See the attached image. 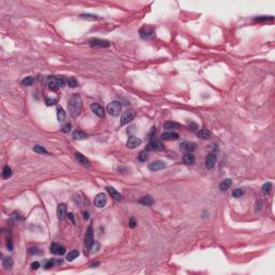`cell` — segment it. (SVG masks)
<instances>
[{"label": "cell", "instance_id": "22", "mask_svg": "<svg viewBox=\"0 0 275 275\" xmlns=\"http://www.w3.org/2000/svg\"><path fill=\"white\" fill-rule=\"evenodd\" d=\"M197 136L201 139H210L211 138V131L208 129H201L197 132Z\"/></svg>", "mask_w": 275, "mask_h": 275}, {"label": "cell", "instance_id": "20", "mask_svg": "<svg viewBox=\"0 0 275 275\" xmlns=\"http://www.w3.org/2000/svg\"><path fill=\"white\" fill-rule=\"evenodd\" d=\"M195 160H196V157L193 154H191V153H186L184 155V157H183V162H184L185 165H193V163H195Z\"/></svg>", "mask_w": 275, "mask_h": 275}, {"label": "cell", "instance_id": "16", "mask_svg": "<svg viewBox=\"0 0 275 275\" xmlns=\"http://www.w3.org/2000/svg\"><path fill=\"white\" fill-rule=\"evenodd\" d=\"M147 150H163V145L161 144L159 141H155V140H153V141L150 142V144L147 145L146 147Z\"/></svg>", "mask_w": 275, "mask_h": 275}, {"label": "cell", "instance_id": "30", "mask_svg": "<svg viewBox=\"0 0 275 275\" xmlns=\"http://www.w3.org/2000/svg\"><path fill=\"white\" fill-rule=\"evenodd\" d=\"M79 251H70L69 254L67 255V260L68 261H73V260L75 259V258H78L79 257Z\"/></svg>", "mask_w": 275, "mask_h": 275}, {"label": "cell", "instance_id": "41", "mask_svg": "<svg viewBox=\"0 0 275 275\" xmlns=\"http://www.w3.org/2000/svg\"><path fill=\"white\" fill-rule=\"evenodd\" d=\"M70 128H71V125H70L69 123H67L64 127H62V131H64V132H68V131L70 130Z\"/></svg>", "mask_w": 275, "mask_h": 275}, {"label": "cell", "instance_id": "43", "mask_svg": "<svg viewBox=\"0 0 275 275\" xmlns=\"http://www.w3.org/2000/svg\"><path fill=\"white\" fill-rule=\"evenodd\" d=\"M129 226H130L131 228H134L136 226V219L134 218H131L130 219V222H129Z\"/></svg>", "mask_w": 275, "mask_h": 275}, {"label": "cell", "instance_id": "48", "mask_svg": "<svg viewBox=\"0 0 275 275\" xmlns=\"http://www.w3.org/2000/svg\"><path fill=\"white\" fill-rule=\"evenodd\" d=\"M100 265L99 262H96V263H93V265H91V267H93V268H95V267H97V265Z\"/></svg>", "mask_w": 275, "mask_h": 275}, {"label": "cell", "instance_id": "37", "mask_svg": "<svg viewBox=\"0 0 275 275\" xmlns=\"http://www.w3.org/2000/svg\"><path fill=\"white\" fill-rule=\"evenodd\" d=\"M58 263H62V261H55V260H48L45 263V269H50V268L54 267L55 265H58Z\"/></svg>", "mask_w": 275, "mask_h": 275}, {"label": "cell", "instance_id": "35", "mask_svg": "<svg viewBox=\"0 0 275 275\" xmlns=\"http://www.w3.org/2000/svg\"><path fill=\"white\" fill-rule=\"evenodd\" d=\"M147 158H148V156H147V153L146 150H144V152H141L139 155V161H141V162H145V161L147 160Z\"/></svg>", "mask_w": 275, "mask_h": 275}, {"label": "cell", "instance_id": "1", "mask_svg": "<svg viewBox=\"0 0 275 275\" xmlns=\"http://www.w3.org/2000/svg\"><path fill=\"white\" fill-rule=\"evenodd\" d=\"M68 107H69L70 115L74 118L78 117L81 113V110H82V99H81L80 95L74 93L70 98L69 103H68Z\"/></svg>", "mask_w": 275, "mask_h": 275}, {"label": "cell", "instance_id": "36", "mask_svg": "<svg viewBox=\"0 0 275 275\" xmlns=\"http://www.w3.org/2000/svg\"><path fill=\"white\" fill-rule=\"evenodd\" d=\"M243 193H244V190H243V189H241V188H236V189L233 190L232 196H233L234 198H240L241 196L243 195Z\"/></svg>", "mask_w": 275, "mask_h": 275}, {"label": "cell", "instance_id": "38", "mask_svg": "<svg viewBox=\"0 0 275 275\" xmlns=\"http://www.w3.org/2000/svg\"><path fill=\"white\" fill-rule=\"evenodd\" d=\"M254 19L256 21H265L269 19H273V17L272 16H259V17H255Z\"/></svg>", "mask_w": 275, "mask_h": 275}, {"label": "cell", "instance_id": "29", "mask_svg": "<svg viewBox=\"0 0 275 275\" xmlns=\"http://www.w3.org/2000/svg\"><path fill=\"white\" fill-rule=\"evenodd\" d=\"M33 83H35V79L32 76H27V78H25L24 80L21 81V85L23 86H30Z\"/></svg>", "mask_w": 275, "mask_h": 275}, {"label": "cell", "instance_id": "24", "mask_svg": "<svg viewBox=\"0 0 275 275\" xmlns=\"http://www.w3.org/2000/svg\"><path fill=\"white\" fill-rule=\"evenodd\" d=\"M57 119L60 123L64 122V119H66V112H64L62 107H57Z\"/></svg>", "mask_w": 275, "mask_h": 275}, {"label": "cell", "instance_id": "33", "mask_svg": "<svg viewBox=\"0 0 275 275\" xmlns=\"http://www.w3.org/2000/svg\"><path fill=\"white\" fill-rule=\"evenodd\" d=\"M68 85L70 86V87H72V88H74V87H76V86L79 85V82L76 80H75L74 78H69L67 81Z\"/></svg>", "mask_w": 275, "mask_h": 275}, {"label": "cell", "instance_id": "44", "mask_svg": "<svg viewBox=\"0 0 275 275\" xmlns=\"http://www.w3.org/2000/svg\"><path fill=\"white\" fill-rule=\"evenodd\" d=\"M37 249H38L37 247H31V248H30V251H29L30 254H32V255H33V254H38L39 251H38Z\"/></svg>", "mask_w": 275, "mask_h": 275}, {"label": "cell", "instance_id": "28", "mask_svg": "<svg viewBox=\"0 0 275 275\" xmlns=\"http://www.w3.org/2000/svg\"><path fill=\"white\" fill-rule=\"evenodd\" d=\"M2 265L5 268V269H11L13 267V259L11 257H7L2 262Z\"/></svg>", "mask_w": 275, "mask_h": 275}, {"label": "cell", "instance_id": "40", "mask_svg": "<svg viewBox=\"0 0 275 275\" xmlns=\"http://www.w3.org/2000/svg\"><path fill=\"white\" fill-rule=\"evenodd\" d=\"M188 127H189V129L191 131H195V130H197V129H198V125H196L195 123H190L189 125H188Z\"/></svg>", "mask_w": 275, "mask_h": 275}, {"label": "cell", "instance_id": "13", "mask_svg": "<svg viewBox=\"0 0 275 275\" xmlns=\"http://www.w3.org/2000/svg\"><path fill=\"white\" fill-rule=\"evenodd\" d=\"M74 156H75V159L78 160V162L81 163L83 167H85V168H89V167H90V162H89V160L85 157V156L82 155L81 153H75Z\"/></svg>", "mask_w": 275, "mask_h": 275}, {"label": "cell", "instance_id": "23", "mask_svg": "<svg viewBox=\"0 0 275 275\" xmlns=\"http://www.w3.org/2000/svg\"><path fill=\"white\" fill-rule=\"evenodd\" d=\"M231 184H232V181L230 179H226L225 181H222V182L219 184V189L222 190V191H225V190L229 189V187L231 186Z\"/></svg>", "mask_w": 275, "mask_h": 275}, {"label": "cell", "instance_id": "21", "mask_svg": "<svg viewBox=\"0 0 275 275\" xmlns=\"http://www.w3.org/2000/svg\"><path fill=\"white\" fill-rule=\"evenodd\" d=\"M139 203H141L143 205L148 206V205H152L153 203H154V200H153V198L150 197V196H144V197H142L139 200Z\"/></svg>", "mask_w": 275, "mask_h": 275}, {"label": "cell", "instance_id": "31", "mask_svg": "<svg viewBox=\"0 0 275 275\" xmlns=\"http://www.w3.org/2000/svg\"><path fill=\"white\" fill-rule=\"evenodd\" d=\"M81 17L83 19H87V21H98L99 16L93 15V14H82Z\"/></svg>", "mask_w": 275, "mask_h": 275}, {"label": "cell", "instance_id": "14", "mask_svg": "<svg viewBox=\"0 0 275 275\" xmlns=\"http://www.w3.org/2000/svg\"><path fill=\"white\" fill-rule=\"evenodd\" d=\"M51 253L54 255H64V253H66V249H64V246L59 245V244H56V243H53L51 245Z\"/></svg>", "mask_w": 275, "mask_h": 275}, {"label": "cell", "instance_id": "18", "mask_svg": "<svg viewBox=\"0 0 275 275\" xmlns=\"http://www.w3.org/2000/svg\"><path fill=\"white\" fill-rule=\"evenodd\" d=\"M165 167H166V165H165L163 161L157 160V161H154V162L150 163L148 168H150V170H152V171H159V170H162Z\"/></svg>", "mask_w": 275, "mask_h": 275}, {"label": "cell", "instance_id": "25", "mask_svg": "<svg viewBox=\"0 0 275 275\" xmlns=\"http://www.w3.org/2000/svg\"><path fill=\"white\" fill-rule=\"evenodd\" d=\"M163 128L167 129V130H173V129H179V125L177 123H174V122H167L165 125H163Z\"/></svg>", "mask_w": 275, "mask_h": 275}, {"label": "cell", "instance_id": "2", "mask_svg": "<svg viewBox=\"0 0 275 275\" xmlns=\"http://www.w3.org/2000/svg\"><path fill=\"white\" fill-rule=\"evenodd\" d=\"M48 88L52 89V90H57L60 87H64L66 85V81L64 78L62 76H54L51 80L48 81Z\"/></svg>", "mask_w": 275, "mask_h": 275}, {"label": "cell", "instance_id": "11", "mask_svg": "<svg viewBox=\"0 0 275 275\" xmlns=\"http://www.w3.org/2000/svg\"><path fill=\"white\" fill-rule=\"evenodd\" d=\"M179 150L184 153H191L196 150V144L192 142H183L179 145Z\"/></svg>", "mask_w": 275, "mask_h": 275}, {"label": "cell", "instance_id": "4", "mask_svg": "<svg viewBox=\"0 0 275 275\" xmlns=\"http://www.w3.org/2000/svg\"><path fill=\"white\" fill-rule=\"evenodd\" d=\"M140 36L143 40H150L155 36V29L150 26H143L140 29Z\"/></svg>", "mask_w": 275, "mask_h": 275}, {"label": "cell", "instance_id": "7", "mask_svg": "<svg viewBox=\"0 0 275 275\" xmlns=\"http://www.w3.org/2000/svg\"><path fill=\"white\" fill-rule=\"evenodd\" d=\"M216 160H217V157H216V154L215 153H210L208 156H206V159H205V168L208 169V170H211V169H213L214 167H215V163H216Z\"/></svg>", "mask_w": 275, "mask_h": 275}, {"label": "cell", "instance_id": "42", "mask_svg": "<svg viewBox=\"0 0 275 275\" xmlns=\"http://www.w3.org/2000/svg\"><path fill=\"white\" fill-rule=\"evenodd\" d=\"M56 103V100L55 99H46V104L47 105H53V104Z\"/></svg>", "mask_w": 275, "mask_h": 275}, {"label": "cell", "instance_id": "9", "mask_svg": "<svg viewBox=\"0 0 275 275\" xmlns=\"http://www.w3.org/2000/svg\"><path fill=\"white\" fill-rule=\"evenodd\" d=\"M85 244H86V247H87L88 249L91 248V246H93V228L91 227H88V229H87V231H86Z\"/></svg>", "mask_w": 275, "mask_h": 275}, {"label": "cell", "instance_id": "5", "mask_svg": "<svg viewBox=\"0 0 275 275\" xmlns=\"http://www.w3.org/2000/svg\"><path fill=\"white\" fill-rule=\"evenodd\" d=\"M134 116H136V112L134 110H127L123 113L122 115V118H120V126H125L127 124H129L131 120L133 119Z\"/></svg>", "mask_w": 275, "mask_h": 275}, {"label": "cell", "instance_id": "27", "mask_svg": "<svg viewBox=\"0 0 275 275\" xmlns=\"http://www.w3.org/2000/svg\"><path fill=\"white\" fill-rule=\"evenodd\" d=\"M271 189H272V183H270V182L265 183L263 186L261 187V190H262V193H263V195H269Z\"/></svg>", "mask_w": 275, "mask_h": 275}, {"label": "cell", "instance_id": "10", "mask_svg": "<svg viewBox=\"0 0 275 275\" xmlns=\"http://www.w3.org/2000/svg\"><path fill=\"white\" fill-rule=\"evenodd\" d=\"M90 109H91V111H93V114L97 115L98 117H103L104 116V110L99 103H96V102L91 103Z\"/></svg>", "mask_w": 275, "mask_h": 275}, {"label": "cell", "instance_id": "34", "mask_svg": "<svg viewBox=\"0 0 275 275\" xmlns=\"http://www.w3.org/2000/svg\"><path fill=\"white\" fill-rule=\"evenodd\" d=\"M33 150H35L36 153H39V154H46V153H47V150H46L43 146H40V145H36V146L33 147Z\"/></svg>", "mask_w": 275, "mask_h": 275}, {"label": "cell", "instance_id": "8", "mask_svg": "<svg viewBox=\"0 0 275 275\" xmlns=\"http://www.w3.org/2000/svg\"><path fill=\"white\" fill-rule=\"evenodd\" d=\"M91 47H109L110 42L105 40H101V39H93L89 41Z\"/></svg>", "mask_w": 275, "mask_h": 275}, {"label": "cell", "instance_id": "47", "mask_svg": "<svg viewBox=\"0 0 275 275\" xmlns=\"http://www.w3.org/2000/svg\"><path fill=\"white\" fill-rule=\"evenodd\" d=\"M84 218H85V219H88V218H89L88 213H84Z\"/></svg>", "mask_w": 275, "mask_h": 275}, {"label": "cell", "instance_id": "26", "mask_svg": "<svg viewBox=\"0 0 275 275\" xmlns=\"http://www.w3.org/2000/svg\"><path fill=\"white\" fill-rule=\"evenodd\" d=\"M72 138L75 140H84L87 138V136H86L85 133H84L83 131L81 130H75L74 132L72 133Z\"/></svg>", "mask_w": 275, "mask_h": 275}, {"label": "cell", "instance_id": "3", "mask_svg": "<svg viewBox=\"0 0 275 275\" xmlns=\"http://www.w3.org/2000/svg\"><path fill=\"white\" fill-rule=\"evenodd\" d=\"M107 111L112 116H118L122 112V104L119 101H112L107 104Z\"/></svg>", "mask_w": 275, "mask_h": 275}, {"label": "cell", "instance_id": "12", "mask_svg": "<svg viewBox=\"0 0 275 275\" xmlns=\"http://www.w3.org/2000/svg\"><path fill=\"white\" fill-rule=\"evenodd\" d=\"M67 216V206L64 203H60L57 206V217H58L60 220H64Z\"/></svg>", "mask_w": 275, "mask_h": 275}, {"label": "cell", "instance_id": "46", "mask_svg": "<svg viewBox=\"0 0 275 275\" xmlns=\"http://www.w3.org/2000/svg\"><path fill=\"white\" fill-rule=\"evenodd\" d=\"M68 217H69L70 220H71V222L74 224V217H73V214L72 213H69V214H68Z\"/></svg>", "mask_w": 275, "mask_h": 275}, {"label": "cell", "instance_id": "17", "mask_svg": "<svg viewBox=\"0 0 275 275\" xmlns=\"http://www.w3.org/2000/svg\"><path fill=\"white\" fill-rule=\"evenodd\" d=\"M141 143H142V141L139 138L132 136H129L128 141H127V146H128L129 148H136V147L139 146Z\"/></svg>", "mask_w": 275, "mask_h": 275}, {"label": "cell", "instance_id": "6", "mask_svg": "<svg viewBox=\"0 0 275 275\" xmlns=\"http://www.w3.org/2000/svg\"><path fill=\"white\" fill-rule=\"evenodd\" d=\"M93 203L97 208H103L105 204H107V195L103 193V192H100L95 197V200Z\"/></svg>", "mask_w": 275, "mask_h": 275}, {"label": "cell", "instance_id": "45", "mask_svg": "<svg viewBox=\"0 0 275 275\" xmlns=\"http://www.w3.org/2000/svg\"><path fill=\"white\" fill-rule=\"evenodd\" d=\"M261 210V202H257L256 203V211H260Z\"/></svg>", "mask_w": 275, "mask_h": 275}, {"label": "cell", "instance_id": "32", "mask_svg": "<svg viewBox=\"0 0 275 275\" xmlns=\"http://www.w3.org/2000/svg\"><path fill=\"white\" fill-rule=\"evenodd\" d=\"M3 179H9V177L12 175V170H11V168L9 166H5L4 168H3Z\"/></svg>", "mask_w": 275, "mask_h": 275}, {"label": "cell", "instance_id": "39", "mask_svg": "<svg viewBox=\"0 0 275 275\" xmlns=\"http://www.w3.org/2000/svg\"><path fill=\"white\" fill-rule=\"evenodd\" d=\"M40 268V263L38 261H35V262H32L31 263V269L32 270H38Z\"/></svg>", "mask_w": 275, "mask_h": 275}, {"label": "cell", "instance_id": "19", "mask_svg": "<svg viewBox=\"0 0 275 275\" xmlns=\"http://www.w3.org/2000/svg\"><path fill=\"white\" fill-rule=\"evenodd\" d=\"M107 192H109L110 195L112 196V198L114 199V200H116V201H122L123 197H122V195H120L119 192H118L117 190L115 189V188H113V187L109 186V187H107Z\"/></svg>", "mask_w": 275, "mask_h": 275}, {"label": "cell", "instance_id": "15", "mask_svg": "<svg viewBox=\"0 0 275 275\" xmlns=\"http://www.w3.org/2000/svg\"><path fill=\"white\" fill-rule=\"evenodd\" d=\"M179 133L174 132V131H167L161 134V139L165 141H170V140H177L179 139Z\"/></svg>", "mask_w": 275, "mask_h": 275}]
</instances>
